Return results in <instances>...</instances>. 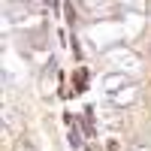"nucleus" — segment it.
<instances>
[{
	"instance_id": "f257e3e1",
	"label": "nucleus",
	"mask_w": 151,
	"mask_h": 151,
	"mask_svg": "<svg viewBox=\"0 0 151 151\" xmlns=\"http://www.w3.org/2000/svg\"><path fill=\"white\" fill-rule=\"evenodd\" d=\"M76 85H79V91L85 88V70H79V73H76Z\"/></svg>"
}]
</instances>
